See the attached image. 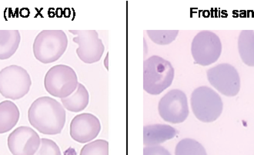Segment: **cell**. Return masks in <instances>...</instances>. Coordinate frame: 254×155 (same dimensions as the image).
<instances>
[{
  "mask_svg": "<svg viewBox=\"0 0 254 155\" xmlns=\"http://www.w3.org/2000/svg\"><path fill=\"white\" fill-rule=\"evenodd\" d=\"M28 118L30 125L40 133L55 135L62 132L66 114L58 101L44 96L33 102L28 111Z\"/></svg>",
  "mask_w": 254,
  "mask_h": 155,
  "instance_id": "6da1fadb",
  "label": "cell"
},
{
  "mask_svg": "<svg viewBox=\"0 0 254 155\" xmlns=\"http://www.w3.org/2000/svg\"><path fill=\"white\" fill-rule=\"evenodd\" d=\"M174 74L170 61L158 55L149 57L143 62V89L148 94L158 96L172 85Z\"/></svg>",
  "mask_w": 254,
  "mask_h": 155,
  "instance_id": "7a4b0ae2",
  "label": "cell"
},
{
  "mask_svg": "<svg viewBox=\"0 0 254 155\" xmlns=\"http://www.w3.org/2000/svg\"><path fill=\"white\" fill-rule=\"evenodd\" d=\"M68 46V39L63 30H43L36 36L33 53L43 64L53 63L60 59Z\"/></svg>",
  "mask_w": 254,
  "mask_h": 155,
  "instance_id": "3957f363",
  "label": "cell"
},
{
  "mask_svg": "<svg viewBox=\"0 0 254 155\" xmlns=\"http://www.w3.org/2000/svg\"><path fill=\"white\" fill-rule=\"evenodd\" d=\"M190 103L194 115L202 122H213L223 112L221 98L207 86H201L195 89L191 95Z\"/></svg>",
  "mask_w": 254,
  "mask_h": 155,
  "instance_id": "277c9868",
  "label": "cell"
},
{
  "mask_svg": "<svg viewBox=\"0 0 254 155\" xmlns=\"http://www.w3.org/2000/svg\"><path fill=\"white\" fill-rule=\"evenodd\" d=\"M31 85L30 75L22 67L9 65L0 71V94L5 99H22L28 94Z\"/></svg>",
  "mask_w": 254,
  "mask_h": 155,
  "instance_id": "5b68a950",
  "label": "cell"
},
{
  "mask_svg": "<svg viewBox=\"0 0 254 155\" xmlns=\"http://www.w3.org/2000/svg\"><path fill=\"white\" fill-rule=\"evenodd\" d=\"M78 78L75 71L65 65L52 67L46 74L45 89L49 94L63 99L69 97L77 89Z\"/></svg>",
  "mask_w": 254,
  "mask_h": 155,
  "instance_id": "8992f818",
  "label": "cell"
},
{
  "mask_svg": "<svg viewBox=\"0 0 254 155\" xmlns=\"http://www.w3.org/2000/svg\"><path fill=\"white\" fill-rule=\"evenodd\" d=\"M191 53L195 63L207 66L216 62L222 53V43L217 35L210 31H201L193 38Z\"/></svg>",
  "mask_w": 254,
  "mask_h": 155,
  "instance_id": "52a82bcc",
  "label": "cell"
},
{
  "mask_svg": "<svg viewBox=\"0 0 254 155\" xmlns=\"http://www.w3.org/2000/svg\"><path fill=\"white\" fill-rule=\"evenodd\" d=\"M158 111L160 117L167 122L181 124L189 115L188 97L179 89L170 91L160 99Z\"/></svg>",
  "mask_w": 254,
  "mask_h": 155,
  "instance_id": "ba28073f",
  "label": "cell"
},
{
  "mask_svg": "<svg viewBox=\"0 0 254 155\" xmlns=\"http://www.w3.org/2000/svg\"><path fill=\"white\" fill-rule=\"evenodd\" d=\"M208 81L223 96L234 97L241 89V78L235 67L228 63L219 64L206 72Z\"/></svg>",
  "mask_w": 254,
  "mask_h": 155,
  "instance_id": "9c48e42d",
  "label": "cell"
},
{
  "mask_svg": "<svg viewBox=\"0 0 254 155\" xmlns=\"http://www.w3.org/2000/svg\"><path fill=\"white\" fill-rule=\"evenodd\" d=\"M76 35L72 41L79 46L76 54L84 63L93 64L100 61L105 47L96 30H69Z\"/></svg>",
  "mask_w": 254,
  "mask_h": 155,
  "instance_id": "30bf717a",
  "label": "cell"
},
{
  "mask_svg": "<svg viewBox=\"0 0 254 155\" xmlns=\"http://www.w3.org/2000/svg\"><path fill=\"white\" fill-rule=\"evenodd\" d=\"M41 138L27 126L16 128L8 137L7 145L12 155H34L40 149Z\"/></svg>",
  "mask_w": 254,
  "mask_h": 155,
  "instance_id": "8fae6325",
  "label": "cell"
},
{
  "mask_svg": "<svg viewBox=\"0 0 254 155\" xmlns=\"http://www.w3.org/2000/svg\"><path fill=\"white\" fill-rule=\"evenodd\" d=\"M101 124L98 118L89 113L78 114L71 121L70 136L78 143L91 142L98 136Z\"/></svg>",
  "mask_w": 254,
  "mask_h": 155,
  "instance_id": "7c38bea8",
  "label": "cell"
},
{
  "mask_svg": "<svg viewBox=\"0 0 254 155\" xmlns=\"http://www.w3.org/2000/svg\"><path fill=\"white\" fill-rule=\"evenodd\" d=\"M177 131L170 125L155 124L143 128V144L146 146H156L173 139Z\"/></svg>",
  "mask_w": 254,
  "mask_h": 155,
  "instance_id": "4fadbf2b",
  "label": "cell"
},
{
  "mask_svg": "<svg viewBox=\"0 0 254 155\" xmlns=\"http://www.w3.org/2000/svg\"><path fill=\"white\" fill-rule=\"evenodd\" d=\"M20 118L19 108L12 101L0 103V134L6 133L17 125Z\"/></svg>",
  "mask_w": 254,
  "mask_h": 155,
  "instance_id": "5bb4252c",
  "label": "cell"
},
{
  "mask_svg": "<svg viewBox=\"0 0 254 155\" xmlns=\"http://www.w3.org/2000/svg\"><path fill=\"white\" fill-rule=\"evenodd\" d=\"M21 36L18 30H0V60L11 58L20 44Z\"/></svg>",
  "mask_w": 254,
  "mask_h": 155,
  "instance_id": "9a60e30c",
  "label": "cell"
},
{
  "mask_svg": "<svg viewBox=\"0 0 254 155\" xmlns=\"http://www.w3.org/2000/svg\"><path fill=\"white\" fill-rule=\"evenodd\" d=\"M63 106L71 112H80L89 104V95L84 85L79 83L77 89L69 97L61 99Z\"/></svg>",
  "mask_w": 254,
  "mask_h": 155,
  "instance_id": "2e32d148",
  "label": "cell"
},
{
  "mask_svg": "<svg viewBox=\"0 0 254 155\" xmlns=\"http://www.w3.org/2000/svg\"><path fill=\"white\" fill-rule=\"evenodd\" d=\"M239 54L245 65L254 66V31L243 30L238 38Z\"/></svg>",
  "mask_w": 254,
  "mask_h": 155,
  "instance_id": "e0dca14e",
  "label": "cell"
},
{
  "mask_svg": "<svg viewBox=\"0 0 254 155\" xmlns=\"http://www.w3.org/2000/svg\"><path fill=\"white\" fill-rule=\"evenodd\" d=\"M175 155H207L204 147L192 138H185L176 146Z\"/></svg>",
  "mask_w": 254,
  "mask_h": 155,
  "instance_id": "ac0fdd59",
  "label": "cell"
},
{
  "mask_svg": "<svg viewBox=\"0 0 254 155\" xmlns=\"http://www.w3.org/2000/svg\"><path fill=\"white\" fill-rule=\"evenodd\" d=\"M149 39L160 46H167L177 39L179 30H147Z\"/></svg>",
  "mask_w": 254,
  "mask_h": 155,
  "instance_id": "d6986e66",
  "label": "cell"
},
{
  "mask_svg": "<svg viewBox=\"0 0 254 155\" xmlns=\"http://www.w3.org/2000/svg\"><path fill=\"white\" fill-rule=\"evenodd\" d=\"M79 155H109V143L102 139L88 143L82 149Z\"/></svg>",
  "mask_w": 254,
  "mask_h": 155,
  "instance_id": "ffe728a7",
  "label": "cell"
},
{
  "mask_svg": "<svg viewBox=\"0 0 254 155\" xmlns=\"http://www.w3.org/2000/svg\"><path fill=\"white\" fill-rule=\"evenodd\" d=\"M34 155H62L57 144L48 138H42L40 149Z\"/></svg>",
  "mask_w": 254,
  "mask_h": 155,
  "instance_id": "44dd1931",
  "label": "cell"
},
{
  "mask_svg": "<svg viewBox=\"0 0 254 155\" xmlns=\"http://www.w3.org/2000/svg\"><path fill=\"white\" fill-rule=\"evenodd\" d=\"M143 155H171V154L164 147L156 145L144 147Z\"/></svg>",
  "mask_w": 254,
  "mask_h": 155,
  "instance_id": "7402d4cb",
  "label": "cell"
}]
</instances>
